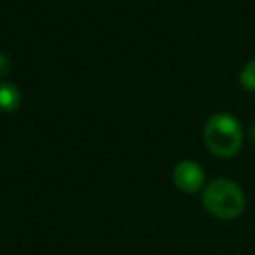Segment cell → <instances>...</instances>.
I'll return each mask as SVG.
<instances>
[{
  "label": "cell",
  "mask_w": 255,
  "mask_h": 255,
  "mask_svg": "<svg viewBox=\"0 0 255 255\" xmlns=\"http://www.w3.org/2000/svg\"><path fill=\"white\" fill-rule=\"evenodd\" d=\"M205 143L217 157L229 159L240 152L243 145V131L240 121L231 114H215L205 124Z\"/></svg>",
  "instance_id": "6da1fadb"
},
{
  "label": "cell",
  "mask_w": 255,
  "mask_h": 255,
  "mask_svg": "<svg viewBox=\"0 0 255 255\" xmlns=\"http://www.w3.org/2000/svg\"><path fill=\"white\" fill-rule=\"evenodd\" d=\"M203 205L217 219L233 220L243 213L245 194L234 182L217 178L203 191Z\"/></svg>",
  "instance_id": "7a4b0ae2"
},
{
  "label": "cell",
  "mask_w": 255,
  "mask_h": 255,
  "mask_svg": "<svg viewBox=\"0 0 255 255\" xmlns=\"http://www.w3.org/2000/svg\"><path fill=\"white\" fill-rule=\"evenodd\" d=\"M173 182L180 191L194 194L205 184V171L196 161H182L173 170Z\"/></svg>",
  "instance_id": "3957f363"
},
{
  "label": "cell",
  "mask_w": 255,
  "mask_h": 255,
  "mask_svg": "<svg viewBox=\"0 0 255 255\" xmlns=\"http://www.w3.org/2000/svg\"><path fill=\"white\" fill-rule=\"evenodd\" d=\"M21 105V93L12 82H0V112H16Z\"/></svg>",
  "instance_id": "277c9868"
},
{
  "label": "cell",
  "mask_w": 255,
  "mask_h": 255,
  "mask_svg": "<svg viewBox=\"0 0 255 255\" xmlns=\"http://www.w3.org/2000/svg\"><path fill=\"white\" fill-rule=\"evenodd\" d=\"M240 82L245 89L255 91V60L248 61L240 72Z\"/></svg>",
  "instance_id": "5b68a950"
},
{
  "label": "cell",
  "mask_w": 255,
  "mask_h": 255,
  "mask_svg": "<svg viewBox=\"0 0 255 255\" xmlns=\"http://www.w3.org/2000/svg\"><path fill=\"white\" fill-rule=\"evenodd\" d=\"M9 70H11V58L5 53H0V77L7 75Z\"/></svg>",
  "instance_id": "8992f818"
},
{
  "label": "cell",
  "mask_w": 255,
  "mask_h": 255,
  "mask_svg": "<svg viewBox=\"0 0 255 255\" xmlns=\"http://www.w3.org/2000/svg\"><path fill=\"white\" fill-rule=\"evenodd\" d=\"M250 138H252V142L255 143V124H252V128H250Z\"/></svg>",
  "instance_id": "52a82bcc"
}]
</instances>
